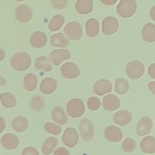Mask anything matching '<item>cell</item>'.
I'll list each match as a JSON object with an SVG mask.
<instances>
[{"label": "cell", "mask_w": 155, "mask_h": 155, "mask_svg": "<svg viewBox=\"0 0 155 155\" xmlns=\"http://www.w3.org/2000/svg\"><path fill=\"white\" fill-rule=\"evenodd\" d=\"M148 73L151 78L155 79V62L153 63L148 67Z\"/></svg>", "instance_id": "cell-40"}, {"label": "cell", "mask_w": 155, "mask_h": 155, "mask_svg": "<svg viewBox=\"0 0 155 155\" xmlns=\"http://www.w3.org/2000/svg\"><path fill=\"white\" fill-rule=\"evenodd\" d=\"M62 140L63 143L69 148L75 147L79 140V136L77 131L71 127L66 128L62 135Z\"/></svg>", "instance_id": "cell-8"}, {"label": "cell", "mask_w": 155, "mask_h": 155, "mask_svg": "<svg viewBox=\"0 0 155 155\" xmlns=\"http://www.w3.org/2000/svg\"><path fill=\"white\" fill-rule=\"evenodd\" d=\"M104 136L109 142H117L122 140L123 137V133L118 127L108 125L105 128Z\"/></svg>", "instance_id": "cell-11"}, {"label": "cell", "mask_w": 155, "mask_h": 155, "mask_svg": "<svg viewBox=\"0 0 155 155\" xmlns=\"http://www.w3.org/2000/svg\"><path fill=\"white\" fill-rule=\"evenodd\" d=\"M86 35L90 38L96 37L99 32V23L95 18H90L85 23Z\"/></svg>", "instance_id": "cell-25"}, {"label": "cell", "mask_w": 155, "mask_h": 155, "mask_svg": "<svg viewBox=\"0 0 155 155\" xmlns=\"http://www.w3.org/2000/svg\"><path fill=\"white\" fill-rule=\"evenodd\" d=\"M127 75L131 79L140 78L145 73L143 64L139 61L133 60L129 62L125 68Z\"/></svg>", "instance_id": "cell-4"}, {"label": "cell", "mask_w": 155, "mask_h": 155, "mask_svg": "<svg viewBox=\"0 0 155 155\" xmlns=\"http://www.w3.org/2000/svg\"><path fill=\"white\" fill-rule=\"evenodd\" d=\"M65 34L68 38L74 41H79L82 36V28L81 24L76 21L68 22L64 28Z\"/></svg>", "instance_id": "cell-6"}, {"label": "cell", "mask_w": 155, "mask_h": 155, "mask_svg": "<svg viewBox=\"0 0 155 155\" xmlns=\"http://www.w3.org/2000/svg\"><path fill=\"white\" fill-rule=\"evenodd\" d=\"M1 119V133L3 132L4 128H5V122L2 116L0 117Z\"/></svg>", "instance_id": "cell-44"}, {"label": "cell", "mask_w": 155, "mask_h": 155, "mask_svg": "<svg viewBox=\"0 0 155 155\" xmlns=\"http://www.w3.org/2000/svg\"><path fill=\"white\" fill-rule=\"evenodd\" d=\"M153 121L149 116H143L138 121L136 126L137 134L140 136H144L148 134L151 130Z\"/></svg>", "instance_id": "cell-10"}, {"label": "cell", "mask_w": 155, "mask_h": 155, "mask_svg": "<svg viewBox=\"0 0 155 155\" xmlns=\"http://www.w3.org/2000/svg\"><path fill=\"white\" fill-rule=\"evenodd\" d=\"M114 87L115 91L117 94H125L130 89V84L126 79L123 78H117L115 81Z\"/></svg>", "instance_id": "cell-31"}, {"label": "cell", "mask_w": 155, "mask_h": 155, "mask_svg": "<svg viewBox=\"0 0 155 155\" xmlns=\"http://www.w3.org/2000/svg\"><path fill=\"white\" fill-rule=\"evenodd\" d=\"M30 56L25 52H18L11 59L10 64L13 69L19 71L27 70L31 65Z\"/></svg>", "instance_id": "cell-1"}, {"label": "cell", "mask_w": 155, "mask_h": 155, "mask_svg": "<svg viewBox=\"0 0 155 155\" xmlns=\"http://www.w3.org/2000/svg\"><path fill=\"white\" fill-rule=\"evenodd\" d=\"M79 130L81 138L85 141L91 140L94 136V129L93 123L88 119H83L80 121Z\"/></svg>", "instance_id": "cell-5"}, {"label": "cell", "mask_w": 155, "mask_h": 155, "mask_svg": "<svg viewBox=\"0 0 155 155\" xmlns=\"http://www.w3.org/2000/svg\"><path fill=\"white\" fill-rule=\"evenodd\" d=\"M1 144L6 150H15L19 145V139L16 135L12 133H7L2 136Z\"/></svg>", "instance_id": "cell-15"}, {"label": "cell", "mask_w": 155, "mask_h": 155, "mask_svg": "<svg viewBox=\"0 0 155 155\" xmlns=\"http://www.w3.org/2000/svg\"><path fill=\"white\" fill-rule=\"evenodd\" d=\"M62 75L68 79H73L78 78L80 74V70L78 65L71 62L64 64L61 68Z\"/></svg>", "instance_id": "cell-9"}, {"label": "cell", "mask_w": 155, "mask_h": 155, "mask_svg": "<svg viewBox=\"0 0 155 155\" xmlns=\"http://www.w3.org/2000/svg\"><path fill=\"white\" fill-rule=\"evenodd\" d=\"M68 3V0H51V5L58 10L65 8L67 6Z\"/></svg>", "instance_id": "cell-37"}, {"label": "cell", "mask_w": 155, "mask_h": 155, "mask_svg": "<svg viewBox=\"0 0 155 155\" xmlns=\"http://www.w3.org/2000/svg\"><path fill=\"white\" fill-rule=\"evenodd\" d=\"M99 1H101V2H102V4L105 5H108V6L114 5L117 1V0H99Z\"/></svg>", "instance_id": "cell-41"}, {"label": "cell", "mask_w": 155, "mask_h": 155, "mask_svg": "<svg viewBox=\"0 0 155 155\" xmlns=\"http://www.w3.org/2000/svg\"><path fill=\"white\" fill-rule=\"evenodd\" d=\"M143 40L148 43L155 41V25L152 23L145 24L141 31Z\"/></svg>", "instance_id": "cell-21"}, {"label": "cell", "mask_w": 155, "mask_h": 155, "mask_svg": "<svg viewBox=\"0 0 155 155\" xmlns=\"http://www.w3.org/2000/svg\"><path fill=\"white\" fill-rule=\"evenodd\" d=\"M150 15L153 21L155 22V5L153 6L150 10Z\"/></svg>", "instance_id": "cell-43"}, {"label": "cell", "mask_w": 155, "mask_h": 155, "mask_svg": "<svg viewBox=\"0 0 155 155\" xmlns=\"http://www.w3.org/2000/svg\"><path fill=\"white\" fill-rule=\"evenodd\" d=\"M132 119L131 113L127 110H121L114 113L113 116V122L120 126L128 125Z\"/></svg>", "instance_id": "cell-18"}, {"label": "cell", "mask_w": 155, "mask_h": 155, "mask_svg": "<svg viewBox=\"0 0 155 155\" xmlns=\"http://www.w3.org/2000/svg\"><path fill=\"white\" fill-rule=\"evenodd\" d=\"M22 155H28V154L39 155V152L36 148L31 147H29L23 149L22 151Z\"/></svg>", "instance_id": "cell-38"}, {"label": "cell", "mask_w": 155, "mask_h": 155, "mask_svg": "<svg viewBox=\"0 0 155 155\" xmlns=\"http://www.w3.org/2000/svg\"><path fill=\"white\" fill-rule=\"evenodd\" d=\"M93 90L96 94L102 96L111 91L112 85L111 82L107 79H99L94 83L93 85Z\"/></svg>", "instance_id": "cell-16"}, {"label": "cell", "mask_w": 155, "mask_h": 155, "mask_svg": "<svg viewBox=\"0 0 155 155\" xmlns=\"http://www.w3.org/2000/svg\"><path fill=\"white\" fill-rule=\"evenodd\" d=\"M47 42V36L45 33L41 31H36L33 33L30 38V42L32 47L40 48L45 45Z\"/></svg>", "instance_id": "cell-17"}, {"label": "cell", "mask_w": 155, "mask_h": 155, "mask_svg": "<svg viewBox=\"0 0 155 155\" xmlns=\"http://www.w3.org/2000/svg\"><path fill=\"white\" fill-rule=\"evenodd\" d=\"M50 44L54 47L65 48L69 44L68 38L62 33H58L53 35L50 39Z\"/></svg>", "instance_id": "cell-23"}, {"label": "cell", "mask_w": 155, "mask_h": 155, "mask_svg": "<svg viewBox=\"0 0 155 155\" xmlns=\"http://www.w3.org/2000/svg\"><path fill=\"white\" fill-rule=\"evenodd\" d=\"M122 148L125 153H132L136 148V142L131 137L125 138L122 143Z\"/></svg>", "instance_id": "cell-34"}, {"label": "cell", "mask_w": 155, "mask_h": 155, "mask_svg": "<svg viewBox=\"0 0 155 155\" xmlns=\"http://www.w3.org/2000/svg\"><path fill=\"white\" fill-rule=\"evenodd\" d=\"M66 110L69 116L73 118L79 117L84 113V103L81 99H71L67 104Z\"/></svg>", "instance_id": "cell-3"}, {"label": "cell", "mask_w": 155, "mask_h": 155, "mask_svg": "<svg viewBox=\"0 0 155 155\" xmlns=\"http://www.w3.org/2000/svg\"><path fill=\"white\" fill-rule=\"evenodd\" d=\"M87 105L88 109L91 111L97 110L101 105V101L96 97H91L87 100Z\"/></svg>", "instance_id": "cell-36"}, {"label": "cell", "mask_w": 155, "mask_h": 155, "mask_svg": "<svg viewBox=\"0 0 155 155\" xmlns=\"http://www.w3.org/2000/svg\"><path fill=\"white\" fill-rule=\"evenodd\" d=\"M15 17L19 22L27 23L32 18V11L27 5H21L15 10Z\"/></svg>", "instance_id": "cell-13"}, {"label": "cell", "mask_w": 155, "mask_h": 155, "mask_svg": "<svg viewBox=\"0 0 155 155\" xmlns=\"http://www.w3.org/2000/svg\"><path fill=\"white\" fill-rule=\"evenodd\" d=\"M51 116L54 122L62 125H65L68 120V116L66 114L64 109L60 107H55L53 108Z\"/></svg>", "instance_id": "cell-20"}, {"label": "cell", "mask_w": 155, "mask_h": 155, "mask_svg": "<svg viewBox=\"0 0 155 155\" xmlns=\"http://www.w3.org/2000/svg\"><path fill=\"white\" fill-rule=\"evenodd\" d=\"M71 56L70 51L67 49L53 50L50 54L49 58L53 65H59L62 61L68 59Z\"/></svg>", "instance_id": "cell-12"}, {"label": "cell", "mask_w": 155, "mask_h": 155, "mask_svg": "<svg viewBox=\"0 0 155 155\" xmlns=\"http://www.w3.org/2000/svg\"><path fill=\"white\" fill-rule=\"evenodd\" d=\"M28 126V122L26 117L19 116L15 117L12 121V127L15 131L18 133L24 131Z\"/></svg>", "instance_id": "cell-26"}, {"label": "cell", "mask_w": 155, "mask_h": 155, "mask_svg": "<svg viewBox=\"0 0 155 155\" xmlns=\"http://www.w3.org/2000/svg\"><path fill=\"white\" fill-rule=\"evenodd\" d=\"M40 90L44 94H50L53 93L57 88L56 81L51 78L44 79L40 84Z\"/></svg>", "instance_id": "cell-19"}, {"label": "cell", "mask_w": 155, "mask_h": 155, "mask_svg": "<svg viewBox=\"0 0 155 155\" xmlns=\"http://www.w3.org/2000/svg\"><path fill=\"white\" fill-rule=\"evenodd\" d=\"M23 85L24 88L28 91L35 90L38 85V79L33 73L27 74L23 79Z\"/></svg>", "instance_id": "cell-28"}, {"label": "cell", "mask_w": 155, "mask_h": 155, "mask_svg": "<svg viewBox=\"0 0 155 155\" xmlns=\"http://www.w3.org/2000/svg\"><path fill=\"white\" fill-rule=\"evenodd\" d=\"M120 106V99L114 94H108L105 96L102 100L103 108L109 111L116 110Z\"/></svg>", "instance_id": "cell-14"}, {"label": "cell", "mask_w": 155, "mask_h": 155, "mask_svg": "<svg viewBox=\"0 0 155 155\" xmlns=\"http://www.w3.org/2000/svg\"><path fill=\"white\" fill-rule=\"evenodd\" d=\"M148 88L150 91L155 95V81H151L148 83Z\"/></svg>", "instance_id": "cell-42"}, {"label": "cell", "mask_w": 155, "mask_h": 155, "mask_svg": "<svg viewBox=\"0 0 155 155\" xmlns=\"http://www.w3.org/2000/svg\"><path fill=\"white\" fill-rule=\"evenodd\" d=\"M65 22L64 17L61 15H54L48 24V29L51 31H56L59 30Z\"/></svg>", "instance_id": "cell-30"}, {"label": "cell", "mask_w": 155, "mask_h": 155, "mask_svg": "<svg viewBox=\"0 0 155 155\" xmlns=\"http://www.w3.org/2000/svg\"><path fill=\"white\" fill-rule=\"evenodd\" d=\"M119 22L116 18L113 16L105 18L102 23V31L105 35H112L118 30Z\"/></svg>", "instance_id": "cell-7"}, {"label": "cell", "mask_w": 155, "mask_h": 155, "mask_svg": "<svg viewBox=\"0 0 155 155\" xmlns=\"http://www.w3.org/2000/svg\"><path fill=\"white\" fill-rule=\"evenodd\" d=\"M14 1H17V2H21V1H24V0H14Z\"/></svg>", "instance_id": "cell-47"}, {"label": "cell", "mask_w": 155, "mask_h": 155, "mask_svg": "<svg viewBox=\"0 0 155 155\" xmlns=\"http://www.w3.org/2000/svg\"><path fill=\"white\" fill-rule=\"evenodd\" d=\"M141 150L147 154H153L155 153V138L151 136L143 137L140 143Z\"/></svg>", "instance_id": "cell-22"}, {"label": "cell", "mask_w": 155, "mask_h": 155, "mask_svg": "<svg viewBox=\"0 0 155 155\" xmlns=\"http://www.w3.org/2000/svg\"><path fill=\"white\" fill-rule=\"evenodd\" d=\"M57 145L58 139L56 137H49L47 138L42 145L41 151L42 154L45 155L50 154L57 147Z\"/></svg>", "instance_id": "cell-27"}, {"label": "cell", "mask_w": 155, "mask_h": 155, "mask_svg": "<svg viewBox=\"0 0 155 155\" xmlns=\"http://www.w3.org/2000/svg\"><path fill=\"white\" fill-rule=\"evenodd\" d=\"M69 154V151L67 150V149L64 147H59L53 152V154L54 155H68Z\"/></svg>", "instance_id": "cell-39"}, {"label": "cell", "mask_w": 155, "mask_h": 155, "mask_svg": "<svg viewBox=\"0 0 155 155\" xmlns=\"http://www.w3.org/2000/svg\"><path fill=\"white\" fill-rule=\"evenodd\" d=\"M76 12L81 15L90 13L93 9V3L91 0H78L75 4Z\"/></svg>", "instance_id": "cell-24"}, {"label": "cell", "mask_w": 155, "mask_h": 155, "mask_svg": "<svg viewBox=\"0 0 155 155\" xmlns=\"http://www.w3.org/2000/svg\"><path fill=\"white\" fill-rule=\"evenodd\" d=\"M1 102L6 108H13L16 104V99L15 96L10 93H3L0 96Z\"/></svg>", "instance_id": "cell-32"}, {"label": "cell", "mask_w": 155, "mask_h": 155, "mask_svg": "<svg viewBox=\"0 0 155 155\" xmlns=\"http://www.w3.org/2000/svg\"><path fill=\"white\" fill-rule=\"evenodd\" d=\"M30 105L33 110L35 111H40L45 107L44 99L41 96H33L30 99Z\"/></svg>", "instance_id": "cell-33"}, {"label": "cell", "mask_w": 155, "mask_h": 155, "mask_svg": "<svg viewBox=\"0 0 155 155\" xmlns=\"http://www.w3.org/2000/svg\"><path fill=\"white\" fill-rule=\"evenodd\" d=\"M50 61V59L46 56L38 57L35 61V67L37 70H43L46 72H49L53 69Z\"/></svg>", "instance_id": "cell-29"}, {"label": "cell", "mask_w": 155, "mask_h": 155, "mask_svg": "<svg viewBox=\"0 0 155 155\" xmlns=\"http://www.w3.org/2000/svg\"><path fill=\"white\" fill-rule=\"evenodd\" d=\"M6 84V81L5 79H3V78L1 76V85H4Z\"/></svg>", "instance_id": "cell-46"}, {"label": "cell", "mask_w": 155, "mask_h": 155, "mask_svg": "<svg viewBox=\"0 0 155 155\" xmlns=\"http://www.w3.org/2000/svg\"><path fill=\"white\" fill-rule=\"evenodd\" d=\"M137 10L135 0H120L117 5V14L123 18H129L133 16Z\"/></svg>", "instance_id": "cell-2"}, {"label": "cell", "mask_w": 155, "mask_h": 155, "mask_svg": "<svg viewBox=\"0 0 155 155\" xmlns=\"http://www.w3.org/2000/svg\"><path fill=\"white\" fill-rule=\"evenodd\" d=\"M44 128L47 133L53 135H58L62 131V128L60 126L50 122L44 125Z\"/></svg>", "instance_id": "cell-35"}, {"label": "cell", "mask_w": 155, "mask_h": 155, "mask_svg": "<svg viewBox=\"0 0 155 155\" xmlns=\"http://www.w3.org/2000/svg\"><path fill=\"white\" fill-rule=\"evenodd\" d=\"M1 61H2L3 59H4V56H5V52L4 51V50H2V49H1Z\"/></svg>", "instance_id": "cell-45"}]
</instances>
